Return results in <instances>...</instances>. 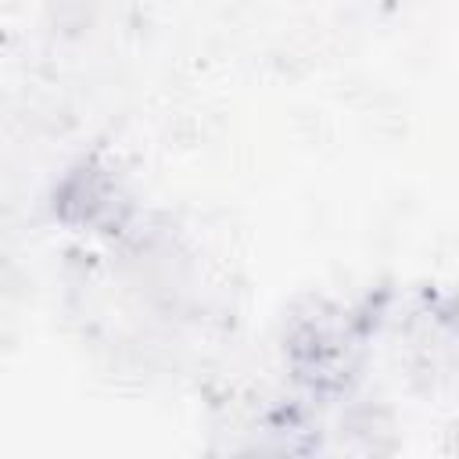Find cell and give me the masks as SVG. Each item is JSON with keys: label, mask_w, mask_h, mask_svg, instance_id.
I'll return each instance as SVG.
<instances>
[{"label": "cell", "mask_w": 459, "mask_h": 459, "mask_svg": "<svg viewBox=\"0 0 459 459\" xmlns=\"http://www.w3.org/2000/svg\"><path fill=\"white\" fill-rule=\"evenodd\" d=\"M373 312L330 294H308L280 319L276 355L283 377L312 402L344 398L366 369Z\"/></svg>", "instance_id": "1"}, {"label": "cell", "mask_w": 459, "mask_h": 459, "mask_svg": "<svg viewBox=\"0 0 459 459\" xmlns=\"http://www.w3.org/2000/svg\"><path fill=\"white\" fill-rule=\"evenodd\" d=\"M43 204L57 230L104 247H126L147 226L140 179L108 143H93L68 158L54 172Z\"/></svg>", "instance_id": "2"}]
</instances>
